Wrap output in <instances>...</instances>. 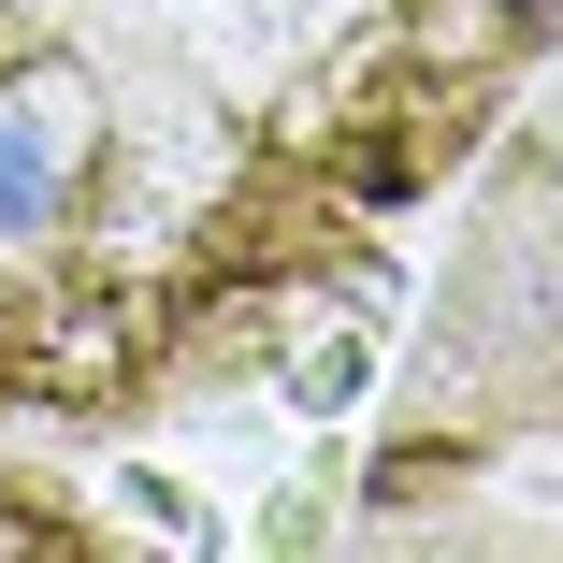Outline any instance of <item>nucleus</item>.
Segmentation results:
<instances>
[{
  "instance_id": "obj_2",
  "label": "nucleus",
  "mask_w": 563,
  "mask_h": 563,
  "mask_svg": "<svg viewBox=\"0 0 563 563\" xmlns=\"http://www.w3.org/2000/svg\"><path fill=\"white\" fill-rule=\"evenodd\" d=\"M390 303H405V261H376V246H362V261H347V289H332V318H318L303 347L275 362V390H289L303 419H347V405L376 390V347H390Z\"/></svg>"
},
{
  "instance_id": "obj_1",
  "label": "nucleus",
  "mask_w": 563,
  "mask_h": 563,
  "mask_svg": "<svg viewBox=\"0 0 563 563\" xmlns=\"http://www.w3.org/2000/svg\"><path fill=\"white\" fill-rule=\"evenodd\" d=\"M534 58L563 0H0V419L261 376Z\"/></svg>"
}]
</instances>
